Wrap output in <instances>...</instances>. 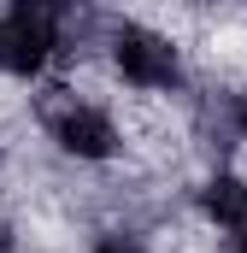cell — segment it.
<instances>
[{
    "instance_id": "7a4b0ae2",
    "label": "cell",
    "mask_w": 247,
    "mask_h": 253,
    "mask_svg": "<svg viewBox=\"0 0 247 253\" xmlns=\"http://www.w3.org/2000/svg\"><path fill=\"white\" fill-rule=\"evenodd\" d=\"M36 124L53 141V153L71 159V165H112L124 147H129L118 112L100 106V100H88V94H71V88H47L41 94Z\"/></svg>"
},
{
    "instance_id": "52a82bcc",
    "label": "cell",
    "mask_w": 247,
    "mask_h": 253,
    "mask_svg": "<svg viewBox=\"0 0 247 253\" xmlns=\"http://www.w3.org/2000/svg\"><path fill=\"white\" fill-rule=\"evenodd\" d=\"M230 253H247V230H242V236H230Z\"/></svg>"
},
{
    "instance_id": "6da1fadb",
    "label": "cell",
    "mask_w": 247,
    "mask_h": 253,
    "mask_svg": "<svg viewBox=\"0 0 247 253\" xmlns=\"http://www.w3.org/2000/svg\"><path fill=\"white\" fill-rule=\"evenodd\" d=\"M100 53H106V71L118 77L124 88L153 94V100H183L188 83H194L177 36H165L147 18H112L100 30Z\"/></svg>"
},
{
    "instance_id": "8992f818",
    "label": "cell",
    "mask_w": 247,
    "mask_h": 253,
    "mask_svg": "<svg viewBox=\"0 0 247 253\" xmlns=\"http://www.w3.org/2000/svg\"><path fill=\"white\" fill-rule=\"evenodd\" d=\"M18 248H24V236H18V224L0 212V253H18Z\"/></svg>"
},
{
    "instance_id": "3957f363",
    "label": "cell",
    "mask_w": 247,
    "mask_h": 253,
    "mask_svg": "<svg viewBox=\"0 0 247 253\" xmlns=\"http://www.w3.org/2000/svg\"><path fill=\"white\" fill-rule=\"evenodd\" d=\"M71 53H82L77 24H65L53 12H36V6H18V0L0 6V77L41 83L59 65H71Z\"/></svg>"
},
{
    "instance_id": "5b68a950",
    "label": "cell",
    "mask_w": 247,
    "mask_h": 253,
    "mask_svg": "<svg viewBox=\"0 0 247 253\" xmlns=\"http://www.w3.org/2000/svg\"><path fill=\"white\" fill-rule=\"evenodd\" d=\"M88 253H153V248H147V236H141L135 224H106V230L88 242Z\"/></svg>"
},
{
    "instance_id": "277c9868",
    "label": "cell",
    "mask_w": 247,
    "mask_h": 253,
    "mask_svg": "<svg viewBox=\"0 0 247 253\" xmlns=\"http://www.w3.org/2000/svg\"><path fill=\"white\" fill-rule=\"evenodd\" d=\"M194 212H200V224L218 230L224 242L242 236L247 230V177L230 171V165H212V171L200 177V189H194Z\"/></svg>"
}]
</instances>
